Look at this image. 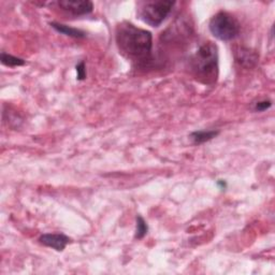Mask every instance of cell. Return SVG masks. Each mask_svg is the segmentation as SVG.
<instances>
[{"label":"cell","mask_w":275,"mask_h":275,"mask_svg":"<svg viewBox=\"0 0 275 275\" xmlns=\"http://www.w3.org/2000/svg\"><path fill=\"white\" fill-rule=\"evenodd\" d=\"M40 243L57 252H63L66 246L71 243V239L63 233H45L40 236Z\"/></svg>","instance_id":"8992f818"},{"label":"cell","mask_w":275,"mask_h":275,"mask_svg":"<svg viewBox=\"0 0 275 275\" xmlns=\"http://www.w3.org/2000/svg\"><path fill=\"white\" fill-rule=\"evenodd\" d=\"M0 59H1V63L4 64V66L7 67H20V66H24L26 63L24 59L12 56L7 53H1Z\"/></svg>","instance_id":"30bf717a"},{"label":"cell","mask_w":275,"mask_h":275,"mask_svg":"<svg viewBox=\"0 0 275 275\" xmlns=\"http://www.w3.org/2000/svg\"><path fill=\"white\" fill-rule=\"evenodd\" d=\"M118 50L129 61L145 66L153 61V36L131 23H122L116 28Z\"/></svg>","instance_id":"6da1fadb"},{"label":"cell","mask_w":275,"mask_h":275,"mask_svg":"<svg viewBox=\"0 0 275 275\" xmlns=\"http://www.w3.org/2000/svg\"><path fill=\"white\" fill-rule=\"evenodd\" d=\"M51 26L53 27L54 29L56 31H58L59 34L66 35L68 37H72V38H84L85 37V32L81 29L78 28H73V27H70L67 25L63 24H59V23H51Z\"/></svg>","instance_id":"ba28073f"},{"label":"cell","mask_w":275,"mask_h":275,"mask_svg":"<svg viewBox=\"0 0 275 275\" xmlns=\"http://www.w3.org/2000/svg\"><path fill=\"white\" fill-rule=\"evenodd\" d=\"M272 106V102L270 100H262L257 102L255 105V110L258 112H263V111H267L268 109H270Z\"/></svg>","instance_id":"7c38bea8"},{"label":"cell","mask_w":275,"mask_h":275,"mask_svg":"<svg viewBox=\"0 0 275 275\" xmlns=\"http://www.w3.org/2000/svg\"><path fill=\"white\" fill-rule=\"evenodd\" d=\"M148 226L147 222H145V220L141 216H138L137 217L136 235H134V238L138 239V240L143 239L144 236L148 234Z\"/></svg>","instance_id":"8fae6325"},{"label":"cell","mask_w":275,"mask_h":275,"mask_svg":"<svg viewBox=\"0 0 275 275\" xmlns=\"http://www.w3.org/2000/svg\"><path fill=\"white\" fill-rule=\"evenodd\" d=\"M58 5L74 16H82L93 12L94 4L89 0H61Z\"/></svg>","instance_id":"5b68a950"},{"label":"cell","mask_w":275,"mask_h":275,"mask_svg":"<svg viewBox=\"0 0 275 275\" xmlns=\"http://www.w3.org/2000/svg\"><path fill=\"white\" fill-rule=\"evenodd\" d=\"M174 4L175 1H170V0L141 2L139 3L138 9L139 18L149 26L158 27L170 14Z\"/></svg>","instance_id":"3957f363"},{"label":"cell","mask_w":275,"mask_h":275,"mask_svg":"<svg viewBox=\"0 0 275 275\" xmlns=\"http://www.w3.org/2000/svg\"><path fill=\"white\" fill-rule=\"evenodd\" d=\"M219 134V131L216 130H198L190 133V139L195 144H203L211 141L212 139L216 138Z\"/></svg>","instance_id":"52a82bcc"},{"label":"cell","mask_w":275,"mask_h":275,"mask_svg":"<svg viewBox=\"0 0 275 275\" xmlns=\"http://www.w3.org/2000/svg\"><path fill=\"white\" fill-rule=\"evenodd\" d=\"M209 28L218 40L230 41L239 36L241 25L233 15L227 12H218L210 21Z\"/></svg>","instance_id":"277c9868"},{"label":"cell","mask_w":275,"mask_h":275,"mask_svg":"<svg viewBox=\"0 0 275 275\" xmlns=\"http://www.w3.org/2000/svg\"><path fill=\"white\" fill-rule=\"evenodd\" d=\"M236 61H238L241 64H243V66L253 67V66H255V63H257L258 56H257V54L254 52L241 48V51L236 54Z\"/></svg>","instance_id":"9c48e42d"},{"label":"cell","mask_w":275,"mask_h":275,"mask_svg":"<svg viewBox=\"0 0 275 275\" xmlns=\"http://www.w3.org/2000/svg\"><path fill=\"white\" fill-rule=\"evenodd\" d=\"M190 69L197 80L213 84L218 77V48L213 42H206L190 58Z\"/></svg>","instance_id":"7a4b0ae2"},{"label":"cell","mask_w":275,"mask_h":275,"mask_svg":"<svg viewBox=\"0 0 275 275\" xmlns=\"http://www.w3.org/2000/svg\"><path fill=\"white\" fill-rule=\"evenodd\" d=\"M217 185L219 186V188H220V190H224L225 188L227 187V184H226V182H225V181H223V180L218 181V182H217Z\"/></svg>","instance_id":"5bb4252c"},{"label":"cell","mask_w":275,"mask_h":275,"mask_svg":"<svg viewBox=\"0 0 275 275\" xmlns=\"http://www.w3.org/2000/svg\"><path fill=\"white\" fill-rule=\"evenodd\" d=\"M75 69H77V74H78V80L79 81H83L86 78V69H85V63L84 62H80L77 66H75Z\"/></svg>","instance_id":"4fadbf2b"}]
</instances>
